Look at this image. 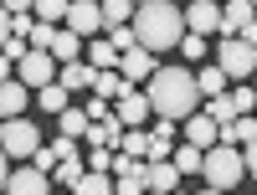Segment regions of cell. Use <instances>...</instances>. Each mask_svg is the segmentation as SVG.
I'll use <instances>...</instances> for the list:
<instances>
[{"label": "cell", "mask_w": 257, "mask_h": 195, "mask_svg": "<svg viewBox=\"0 0 257 195\" xmlns=\"http://www.w3.org/2000/svg\"><path fill=\"white\" fill-rule=\"evenodd\" d=\"M242 154H247V175L257 180V139H247V144H242Z\"/></svg>", "instance_id": "e575fe53"}, {"label": "cell", "mask_w": 257, "mask_h": 195, "mask_svg": "<svg viewBox=\"0 0 257 195\" xmlns=\"http://www.w3.org/2000/svg\"><path fill=\"white\" fill-rule=\"evenodd\" d=\"M247 21H257V0H226L221 6V36H242Z\"/></svg>", "instance_id": "9a60e30c"}, {"label": "cell", "mask_w": 257, "mask_h": 195, "mask_svg": "<svg viewBox=\"0 0 257 195\" xmlns=\"http://www.w3.org/2000/svg\"><path fill=\"white\" fill-rule=\"evenodd\" d=\"M57 72H62V62L52 57V47H31L16 62V77L26 82V88H47V82H57Z\"/></svg>", "instance_id": "8992f818"}, {"label": "cell", "mask_w": 257, "mask_h": 195, "mask_svg": "<svg viewBox=\"0 0 257 195\" xmlns=\"http://www.w3.org/2000/svg\"><path fill=\"white\" fill-rule=\"evenodd\" d=\"M155 67H160V62H155V52H149V47H128V52H123V62H118L123 82H139V88L155 77Z\"/></svg>", "instance_id": "8fae6325"}, {"label": "cell", "mask_w": 257, "mask_h": 195, "mask_svg": "<svg viewBox=\"0 0 257 195\" xmlns=\"http://www.w3.org/2000/svg\"><path fill=\"white\" fill-rule=\"evenodd\" d=\"M11 36H16V21H11V11H6V6H0V47H6Z\"/></svg>", "instance_id": "836d02e7"}, {"label": "cell", "mask_w": 257, "mask_h": 195, "mask_svg": "<svg viewBox=\"0 0 257 195\" xmlns=\"http://www.w3.org/2000/svg\"><path fill=\"white\" fill-rule=\"evenodd\" d=\"M113 154L118 149H108V144H88V169H113Z\"/></svg>", "instance_id": "f546056e"}, {"label": "cell", "mask_w": 257, "mask_h": 195, "mask_svg": "<svg viewBox=\"0 0 257 195\" xmlns=\"http://www.w3.org/2000/svg\"><path fill=\"white\" fill-rule=\"evenodd\" d=\"M57 159H62V154H57V144H41L36 154H31V164H41V169H57Z\"/></svg>", "instance_id": "1f68e13d"}, {"label": "cell", "mask_w": 257, "mask_h": 195, "mask_svg": "<svg viewBox=\"0 0 257 195\" xmlns=\"http://www.w3.org/2000/svg\"><path fill=\"white\" fill-rule=\"evenodd\" d=\"M82 57H88L93 67H98V72H103V67H118V62H123V52H118L113 41H108V31H98V36H88V52H82Z\"/></svg>", "instance_id": "ac0fdd59"}, {"label": "cell", "mask_w": 257, "mask_h": 195, "mask_svg": "<svg viewBox=\"0 0 257 195\" xmlns=\"http://www.w3.org/2000/svg\"><path fill=\"white\" fill-rule=\"evenodd\" d=\"M134 6H139V0H134Z\"/></svg>", "instance_id": "ab89813d"}, {"label": "cell", "mask_w": 257, "mask_h": 195, "mask_svg": "<svg viewBox=\"0 0 257 195\" xmlns=\"http://www.w3.org/2000/svg\"><path fill=\"white\" fill-rule=\"evenodd\" d=\"M180 164L175 159H149V190L155 195H170V190H180Z\"/></svg>", "instance_id": "2e32d148"}, {"label": "cell", "mask_w": 257, "mask_h": 195, "mask_svg": "<svg viewBox=\"0 0 257 195\" xmlns=\"http://www.w3.org/2000/svg\"><path fill=\"white\" fill-rule=\"evenodd\" d=\"M82 41H88V36H77L72 26H57V36H52V57H57V62H77V57H82Z\"/></svg>", "instance_id": "ffe728a7"}, {"label": "cell", "mask_w": 257, "mask_h": 195, "mask_svg": "<svg viewBox=\"0 0 257 195\" xmlns=\"http://www.w3.org/2000/svg\"><path fill=\"white\" fill-rule=\"evenodd\" d=\"M180 57H185V62H201V57H206V36H201V31H185V36H180Z\"/></svg>", "instance_id": "83f0119b"}, {"label": "cell", "mask_w": 257, "mask_h": 195, "mask_svg": "<svg viewBox=\"0 0 257 195\" xmlns=\"http://www.w3.org/2000/svg\"><path fill=\"white\" fill-rule=\"evenodd\" d=\"M11 164H16V159L6 154V144H0V190H6V180H11Z\"/></svg>", "instance_id": "d590c367"}, {"label": "cell", "mask_w": 257, "mask_h": 195, "mask_svg": "<svg viewBox=\"0 0 257 195\" xmlns=\"http://www.w3.org/2000/svg\"><path fill=\"white\" fill-rule=\"evenodd\" d=\"M118 149H128V154H139V159H149V128L139 123V128H123V144Z\"/></svg>", "instance_id": "d4e9b609"}, {"label": "cell", "mask_w": 257, "mask_h": 195, "mask_svg": "<svg viewBox=\"0 0 257 195\" xmlns=\"http://www.w3.org/2000/svg\"><path fill=\"white\" fill-rule=\"evenodd\" d=\"M113 169H82V180L72 185L77 195H108V190H118V180H108Z\"/></svg>", "instance_id": "44dd1931"}, {"label": "cell", "mask_w": 257, "mask_h": 195, "mask_svg": "<svg viewBox=\"0 0 257 195\" xmlns=\"http://www.w3.org/2000/svg\"><path fill=\"white\" fill-rule=\"evenodd\" d=\"M62 26H72L77 36H98V31H108V21H103V0H72Z\"/></svg>", "instance_id": "9c48e42d"}, {"label": "cell", "mask_w": 257, "mask_h": 195, "mask_svg": "<svg viewBox=\"0 0 257 195\" xmlns=\"http://www.w3.org/2000/svg\"><path fill=\"white\" fill-rule=\"evenodd\" d=\"M242 36H247L252 47H257V21H247V26H242Z\"/></svg>", "instance_id": "74e56055"}, {"label": "cell", "mask_w": 257, "mask_h": 195, "mask_svg": "<svg viewBox=\"0 0 257 195\" xmlns=\"http://www.w3.org/2000/svg\"><path fill=\"white\" fill-rule=\"evenodd\" d=\"M52 185H57L52 169H41V164H31V159H16V164H11V180H6L11 195H47Z\"/></svg>", "instance_id": "52a82bcc"}, {"label": "cell", "mask_w": 257, "mask_h": 195, "mask_svg": "<svg viewBox=\"0 0 257 195\" xmlns=\"http://www.w3.org/2000/svg\"><path fill=\"white\" fill-rule=\"evenodd\" d=\"M196 82H201V93H206V98H216V93H226V82H231V77H226L221 62L211 57V67H201V72H196Z\"/></svg>", "instance_id": "7402d4cb"}, {"label": "cell", "mask_w": 257, "mask_h": 195, "mask_svg": "<svg viewBox=\"0 0 257 195\" xmlns=\"http://www.w3.org/2000/svg\"><path fill=\"white\" fill-rule=\"evenodd\" d=\"M0 144H6L11 159H31L36 149H41V128L26 113H21V118H0Z\"/></svg>", "instance_id": "5b68a950"}, {"label": "cell", "mask_w": 257, "mask_h": 195, "mask_svg": "<svg viewBox=\"0 0 257 195\" xmlns=\"http://www.w3.org/2000/svg\"><path fill=\"white\" fill-rule=\"evenodd\" d=\"M67 6H72V0H36V16H41V21H57V26H62V21H67Z\"/></svg>", "instance_id": "f1b7e54d"}, {"label": "cell", "mask_w": 257, "mask_h": 195, "mask_svg": "<svg viewBox=\"0 0 257 195\" xmlns=\"http://www.w3.org/2000/svg\"><path fill=\"white\" fill-rule=\"evenodd\" d=\"M52 36H57V21H31V31H26V41H31V47H52Z\"/></svg>", "instance_id": "4316f807"}, {"label": "cell", "mask_w": 257, "mask_h": 195, "mask_svg": "<svg viewBox=\"0 0 257 195\" xmlns=\"http://www.w3.org/2000/svg\"><path fill=\"white\" fill-rule=\"evenodd\" d=\"M144 93H149L160 118H175V123L201 113V103H206V93H201V82H196L190 67H155V77L144 82Z\"/></svg>", "instance_id": "6da1fadb"}, {"label": "cell", "mask_w": 257, "mask_h": 195, "mask_svg": "<svg viewBox=\"0 0 257 195\" xmlns=\"http://www.w3.org/2000/svg\"><path fill=\"white\" fill-rule=\"evenodd\" d=\"M201 180H206V190H237L242 180H252L242 144H226V139L211 144V149H206V164H201Z\"/></svg>", "instance_id": "3957f363"}, {"label": "cell", "mask_w": 257, "mask_h": 195, "mask_svg": "<svg viewBox=\"0 0 257 195\" xmlns=\"http://www.w3.org/2000/svg\"><path fill=\"white\" fill-rule=\"evenodd\" d=\"M134 36L149 52H175L185 36V11L170 0H139L134 6Z\"/></svg>", "instance_id": "7a4b0ae2"}, {"label": "cell", "mask_w": 257, "mask_h": 195, "mask_svg": "<svg viewBox=\"0 0 257 195\" xmlns=\"http://www.w3.org/2000/svg\"><path fill=\"white\" fill-rule=\"evenodd\" d=\"M88 123H93V113H88V108H62V113H57V134H67V139H88Z\"/></svg>", "instance_id": "d6986e66"}, {"label": "cell", "mask_w": 257, "mask_h": 195, "mask_svg": "<svg viewBox=\"0 0 257 195\" xmlns=\"http://www.w3.org/2000/svg\"><path fill=\"white\" fill-rule=\"evenodd\" d=\"M6 77H16V57H6V52H0V82H6Z\"/></svg>", "instance_id": "8d00e7d4"}, {"label": "cell", "mask_w": 257, "mask_h": 195, "mask_svg": "<svg viewBox=\"0 0 257 195\" xmlns=\"http://www.w3.org/2000/svg\"><path fill=\"white\" fill-rule=\"evenodd\" d=\"M185 139L196 144V149H211V144H221V123L201 108V113H190V118H185Z\"/></svg>", "instance_id": "5bb4252c"}, {"label": "cell", "mask_w": 257, "mask_h": 195, "mask_svg": "<svg viewBox=\"0 0 257 195\" xmlns=\"http://www.w3.org/2000/svg\"><path fill=\"white\" fill-rule=\"evenodd\" d=\"M231 98H237V113H257V88H231Z\"/></svg>", "instance_id": "4dcf8cb0"}, {"label": "cell", "mask_w": 257, "mask_h": 195, "mask_svg": "<svg viewBox=\"0 0 257 195\" xmlns=\"http://www.w3.org/2000/svg\"><path fill=\"white\" fill-rule=\"evenodd\" d=\"M113 113L123 118V128H139L144 118H155V103H149V93L139 82H123V93L113 98Z\"/></svg>", "instance_id": "ba28073f"}, {"label": "cell", "mask_w": 257, "mask_h": 195, "mask_svg": "<svg viewBox=\"0 0 257 195\" xmlns=\"http://www.w3.org/2000/svg\"><path fill=\"white\" fill-rule=\"evenodd\" d=\"M216 62L226 67V77H231V82H252V72H257V47H252L247 36H221Z\"/></svg>", "instance_id": "277c9868"}, {"label": "cell", "mask_w": 257, "mask_h": 195, "mask_svg": "<svg viewBox=\"0 0 257 195\" xmlns=\"http://www.w3.org/2000/svg\"><path fill=\"white\" fill-rule=\"evenodd\" d=\"M93 77H98V67L88 57H77V62H62V72H57V82L67 93H93Z\"/></svg>", "instance_id": "4fadbf2b"}, {"label": "cell", "mask_w": 257, "mask_h": 195, "mask_svg": "<svg viewBox=\"0 0 257 195\" xmlns=\"http://www.w3.org/2000/svg\"><path fill=\"white\" fill-rule=\"evenodd\" d=\"M88 144H108V149H118V144H123V118H118V113L93 118V123H88Z\"/></svg>", "instance_id": "e0dca14e"}, {"label": "cell", "mask_w": 257, "mask_h": 195, "mask_svg": "<svg viewBox=\"0 0 257 195\" xmlns=\"http://www.w3.org/2000/svg\"><path fill=\"white\" fill-rule=\"evenodd\" d=\"M185 31L221 36V0H190L185 6Z\"/></svg>", "instance_id": "30bf717a"}, {"label": "cell", "mask_w": 257, "mask_h": 195, "mask_svg": "<svg viewBox=\"0 0 257 195\" xmlns=\"http://www.w3.org/2000/svg\"><path fill=\"white\" fill-rule=\"evenodd\" d=\"M252 88H257V72H252Z\"/></svg>", "instance_id": "f35d334b"}, {"label": "cell", "mask_w": 257, "mask_h": 195, "mask_svg": "<svg viewBox=\"0 0 257 195\" xmlns=\"http://www.w3.org/2000/svg\"><path fill=\"white\" fill-rule=\"evenodd\" d=\"M67 103H72V93L62 88V82H47V88H36V108H47V113H62Z\"/></svg>", "instance_id": "603a6c76"}, {"label": "cell", "mask_w": 257, "mask_h": 195, "mask_svg": "<svg viewBox=\"0 0 257 195\" xmlns=\"http://www.w3.org/2000/svg\"><path fill=\"white\" fill-rule=\"evenodd\" d=\"M103 21L118 26V21H134V0H103Z\"/></svg>", "instance_id": "484cf974"}, {"label": "cell", "mask_w": 257, "mask_h": 195, "mask_svg": "<svg viewBox=\"0 0 257 195\" xmlns=\"http://www.w3.org/2000/svg\"><path fill=\"white\" fill-rule=\"evenodd\" d=\"M31 93H36V88H26L21 77H6V82H0V118H21V113H26V103H36Z\"/></svg>", "instance_id": "7c38bea8"}, {"label": "cell", "mask_w": 257, "mask_h": 195, "mask_svg": "<svg viewBox=\"0 0 257 195\" xmlns=\"http://www.w3.org/2000/svg\"><path fill=\"white\" fill-rule=\"evenodd\" d=\"M11 16H36V0H0Z\"/></svg>", "instance_id": "d6a6232c"}, {"label": "cell", "mask_w": 257, "mask_h": 195, "mask_svg": "<svg viewBox=\"0 0 257 195\" xmlns=\"http://www.w3.org/2000/svg\"><path fill=\"white\" fill-rule=\"evenodd\" d=\"M170 159L180 164V175H201V164H206V149H196V144L185 139V144H180V149H175Z\"/></svg>", "instance_id": "cb8c5ba5"}]
</instances>
